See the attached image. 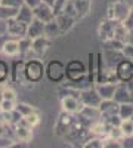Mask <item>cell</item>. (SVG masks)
Segmentation results:
<instances>
[{
	"label": "cell",
	"mask_w": 133,
	"mask_h": 148,
	"mask_svg": "<svg viewBox=\"0 0 133 148\" xmlns=\"http://www.w3.org/2000/svg\"><path fill=\"white\" fill-rule=\"evenodd\" d=\"M24 76L27 83H39L44 76V64L40 58H30L24 61Z\"/></svg>",
	"instance_id": "obj_1"
},
{
	"label": "cell",
	"mask_w": 133,
	"mask_h": 148,
	"mask_svg": "<svg viewBox=\"0 0 133 148\" xmlns=\"http://www.w3.org/2000/svg\"><path fill=\"white\" fill-rule=\"evenodd\" d=\"M44 76L52 83H62L67 79L65 74V64L59 59H50L44 65Z\"/></svg>",
	"instance_id": "obj_2"
},
{
	"label": "cell",
	"mask_w": 133,
	"mask_h": 148,
	"mask_svg": "<svg viewBox=\"0 0 133 148\" xmlns=\"http://www.w3.org/2000/svg\"><path fill=\"white\" fill-rule=\"evenodd\" d=\"M129 10H130V5L123 2V0H117V2H113L108 5L106 9V18H111L115 19L118 22H124V19L129 15Z\"/></svg>",
	"instance_id": "obj_3"
},
{
	"label": "cell",
	"mask_w": 133,
	"mask_h": 148,
	"mask_svg": "<svg viewBox=\"0 0 133 148\" xmlns=\"http://www.w3.org/2000/svg\"><path fill=\"white\" fill-rule=\"evenodd\" d=\"M76 116L77 114H71V113H67V111H62L59 114V117L56 119V123H55V127H53V133L58 138H64L68 133L72 123L76 121Z\"/></svg>",
	"instance_id": "obj_4"
},
{
	"label": "cell",
	"mask_w": 133,
	"mask_h": 148,
	"mask_svg": "<svg viewBox=\"0 0 133 148\" xmlns=\"http://www.w3.org/2000/svg\"><path fill=\"white\" fill-rule=\"evenodd\" d=\"M65 80H78L84 76H87V67L80 59H71L65 65Z\"/></svg>",
	"instance_id": "obj_5"
},
{
	"label": "cell",
	"mask_w": 133,
	"mask_h": 148,
	"mask_svg": "<svg viewBox=\"0 0 133 148\" xmlns=\"http://www.w3.org/2000/svg\"><path fill=\"white\" fill-rule=\"evenodd\" d=\"M115 76L117 80L121 83H129L133 80V61L129 58H123L115 65Z\"/></svg>",
	"instance_id": "obj_6"
},
{
	"label": "cell",
	"mask_w": 133,
	"mask_h": 148,
	"mask_svg": "<svg viewBox=\"0 0 133 148\" xmlns=\"http://www.w3.org/2000/svg\"><path fill=\"white\" fill-rule=\"evenodd\" d=\"M27 24L21 22L19 19L14 18H9L6 19V34L9 37H14V39H21V37H25L27 36Z\"/></svg>",
	"instance_id": "obj_7"
},
{
	"label": "cell",
	"mask_w": 133,
	"mask_h": 148,
	"mask_svg": "<svg viewBox=\"0 0 133 148\" xmlns=\"http://www.w3.org/2000/svg\"><path fill=\"white\" fill-rule=\"evenodd\" d=\"M117 24H118V21L111 19V18H105V19H102V21L99 22V27H98V37H99L101 42H105V40L113 39Z\"/></svg>",
	"instance_id": "obj_8"
},
{
	"label": "cell",
	"mask_w": 133,
	"mask_h": 148,
	"mask_svg": "<svg viewBox=\"0 0 133 148\" xmlns=\"http://www.w3.org/2000/svg\"><path fill=\"white\" fill-rule=\"evenodd\" d=\"M80 101L83 102V105H89V107H99L102 98L101 95L98 93V90H96L95 84L90 86V88L84 89L80 92Z\"/></svg>",
	"instance_id": "obj_9"
},
{
	"label": "cell",
	"mask_w": 133,
	"mask_h": 148,
	"mask_svg": "<svg viewBox=\"0 0 133 148\" xmlns=\"http://www.w3.org/2000/svg\"><path fill=\"white\" fill-rule=\"evenodd\" d=\"M50 45H52V39H49V37L46 36L35 37V39H33V43H31V51L37 58H42L47 53Z\"/></svg>",
	"instance_id": "obj_10"
},
{
	"label": "cell",
	"mask_w": 133,
	"mask_h": 148,
	"mask_svg": "<svg viewBox=\"0 0 133 148\" xmlns=\"http://www.w3.org/2000/svg\"><path fill=\"white\" fill-rule=\"evenodd\" d=\"M61 107L62 111L71 114H78V111L83 107V102L80 101V96H72V95H67L61 98Z\"/></svg>",
	"instance_id": "obj_11"
},
{
	"label": "cell",
	"mask_w": 133,
	"mask_h": 148,
	"mask_svg": "<svg viewBox=\"0 0 133 148\" xmlns=\"http://www.w3.org/2000/svg\"><path fill=\"white\" fill-rule=\"evenodd\" d=\"M14 138L18 142H30L33 139V127L22 125V123H16L14 126Z\"/></svg>",
	"instance_id": "obj_12"
},
{
	"label": "cell",
	"mask_w": 133,
	"mask_h": 148,
	"mask_svg": "<svg viewBox=\"0 0 133 148\" xmlns=\"http://www.w3.org/2000/svg\"><path fill=\"white\" fill-rule=\"evenodd\" d=\"M34 12V18H37L40 21H43L44 24L46 22H49L52 19H55V14H53V9L49 6V5H46V3H40L39 6H35L33 9Z\"/></svg>",
	"instance_id": "obj_13"
},
{
	"label": "cell",
	"mask_w": 133,
	"mask_h": 148,
	"mask_svg": "<svg viewBox=\"0 0 133 148\" xmlns=\"http://www.w3.org/2000/svg\"><path fill=\"white\" fill-rule=\"evenodd\" d=\"M102 58L105 61V64L111 68H115L118 64V61H121L124 58L121 51H113V49H102Z\"/></svg>",
	"instance_id": "obj_14"
},
{
	"label": "cell",
	"mask_w": 133,
	"mask_h": 148,
	"mask_svg": "<svg viewBox=\"0 0 133 148\" xmlns=\"http://www.w3.org/2000/svg\"><path fill=\"white\" fill-rule=\"evenodd\" d=\"M98 108L101 111V117H110L118 114V102H115L114 99H102Z\"/></svg>",
	"instance_id": "obj_15"
},
{
	"label": "cell",
	"mask_w": 133,
	"mask_h": 148,
	"mask_svg": "<svg viewBox=\"0 0 133 148\" xmlns=\"http://www.w3.org/2000/svg\"><path fill=\"white\" fill-rule=\"evenodd\" d=\"M56 22H58V25H59V30H61V34H67L72 27H74V24H76V19L64 14V12H61V14H58L55 16Z\"/></svg>",
	"instance_id": "obj_16"
},
{
	"label": "cell",
	"mask_w": 133,
	"mask_h": 148,
	"mask_svg": "<svg viewBox=\"0 0 133 148\" xmlns=\"http://www.w3.org/2000/svg\"><path fill=\"white\" fill-rule=\"evenodd\" d=\"M71 2H72V6H74V10H76L77 21L83 19L90 12V6H92L90 0H71Z\"/></svg>",
	"instance_id": "obj_17"
},
{
	"label": "cell",
	"mask_w": 133,
	"mask_h": 148,
	"mask_svg": "<svg viewBox=\"0 0 133 148\" xmlns=\"http://www.w3.org/2000/svg\"><path fill=\"white\" fill-rule=\"evenodd\" d=\"M27 36L30 39H35V37H40V36H44V22L34 18L27 27Z\"/></svg>",
	"instance_id": "obj_18"
},
{
	"label": "cell",
	"mask_w": 133,
	"mask_h": 148,
	"mask_svg": "<svg viewBox=\"0 0 133 148\" xmlns=\"http://www.w3.org/2000/svg\"><path fill=\"white\" fill-rule=\"evenodd\" d=\"M95 88L98 90V93L101 95L102 99H113L117 83H96Z\"/></svg>",
	"instance_id": "obj_19"
},
{
	"label": "cell",
	"mask_w": 133,
	"mask_h": 148,
	"mask_svg": "<svg viewBox=\"0 0 133 148\" xmlns=\"http://www.w3.org/2000/svg\"><path fill=\"white\" fill-rule=\"evenodd\" d=\"M2 52L6 56H16L19 55V40L18 39H8L2 45Z\"/></svg>",
	"instance_id": "obj_20"
},
{
	"label": "cell",
	"mask_w": 133,
	"mask_h": 148,
	"mask_svg": "<svg viewBox=\"0 0 133 148\" xmlns=\"http://www.w3.org/2000/svg\"><path fill=\"white\" fill-rule=\"evenodd\" d=\"M78 116L86 119L89 121H95L101 119V111L98 107H89V105H83L81 110L78 111Z\"/></svg>",
	"instance_id": "obj_21"
},
{
	"label": "cell",
	"mask_w": 133,
	"mask_h": 148,
	"mask_svg": "<svg viewBox=\"0 0 133 148\" xmlns=\"http://www.w3.org/2000/svg\"><path fill=\"white\" fill-rule=\"evenodd\" d=\"M15 18H16V19H19L21 22H24V24H27V25H28V24L34 19V12H33V9H31L30 6H27L25 3H24V5L18 9Z\"/></svg>",
	"instance_id": "obj_22"
},
{
	"label": "cell",
	"mask_w": 133,
	"mask_h": 148,
	"mask_svg": "<svg viewBox=\"0 0 133 148\" xmlns=\"http://www.w3.org/2000/svg\"><path fill=\"white\" fill-rule=\"evenodd\" d=\"M44 36L46 37H49V39H56V37L59 36H62L61 34V30H59V25H58V22L56 19H52L49 22H46L44 24Z\"/></svg>",
	"instance_id": "obj_23"
},
{
	"label": "cell",
	"mask_w": 133,
	"mask_h": 148,
	"mask_svg": "<svg viewBox=\"0 0 133 148\" xmlns=\"http://www.w3.org/2000/svg\"><path fill=\"white\" fill-rule=\"evenodd\" d=\"M127 34H129V28L124 25V22H118L117 27H115V31H114V37L113 39H117L120 42H127Z\"/></svg>",
	"instance_id": "obj_24"
},
{
	"label": "cell",
	"mask_w": 133,
	"mask_h": 148,
	"mask_svg": "<svg viewBox=\"0 0 133 148\" xmlns=\"http://www.w3.org/2000/svg\"><path fill=\"white\" fill-rule=\"evenodd\" d=\"M89 65H87V77L95 84L96 80V53H89Z\"/></svg>",
	"instance_id": "obj_25"
},
{
	"label": "cell",
	"mask_w": 133,
	"mask_h": 148,
	"mask_svg": "<svg viewBox=\"0 0 133 148\" xmlns=\"http://www.w3.org/2000/svg\"><path fill=\"white\" fill-rule=\"evenodd\" d=\"M9 79H10V65L5 59H0V86L8 83Z\"/></svg>",
	"instance_id": "obj_26"
},
{
	"label": "cell",
	"mask_w": 133,
	"mask_h": 148,
	"mask_svg": "<svg viewBox=\"0 0 133 148\" xmlns=\"http://www.w3.org/2000/svg\"><path fill=\"white\" fill-rule=\"evenodd\" d=\"M118 116L120 119H130L133 116V102H124L118 104Z\"/></svg>",
	"instance_id": "obj_27"
},
{
	"label": "cell",
	"mask_w": 133,
	"mask_h": 148,
	"mask_svg": "<svg viewBox=\"0 0 133 148\" xmlns=\"http://www.w3.org/2000/svg\"><path fill=\"white\" fill-rule=\"evenodd\" d=\"M19 123H22V125H27V126H30V127H35L40 123V116H39V113H33V114H30V116H25V117H22L21 120H19Z\"/></svg>",
	"instance_id": "obj_28"
},
{
	"label": "cell",
	"mask_w": 133,
	"mask_h": 148,
	"mask_svg": "<svg viewBox=\"0 0 133 148\" xmlns=\"http://www.w3.org/2000/svg\"><path fill=\"white\" fill-rule=\"evenodd\" d=\"M18 9L15 8H9V6H5L0 3V21H6L9 18H14L16 15Z\"/></svg>",
	"instance_id": "obj_29"
},
{
	"label": "cell",
	"mask_w": 133,
	"mask_h": 148,
	"mask_svg": "<svg viewBox=\"0 0 133 148\" xmlns=\"http://www.w3.org/2000/svg\"><path fill=\"white\" fill-rule=\"evenodd\" d=\"M124 42H120L117 39H110V40H105L102 42V47L104 49H113V51H121L124 47Z\"/></svg>",
	"instance_id": "obj_30"
},
{
	"label": "cell",
	"mask_w": 133,
	"mask_h": 148,
	"mask_svg": "<svg viewBox=\"0 0 133 148\" xmlns=\"http://www.w3.org/2000/svg\"><path fill=\"white\" fill-rule=\"evenodd\" d=\"M15 110L18 111V113H19L22 117L30 116V114H33V113H37V110H35L34 107H31V105H28V104H24V102H19V104L16 102Z\"/></svg>",
	"instance_id": "obj_31"
},
{
	"label": "cell",
	"mask_w": 133,
	"mask_h": 148,
	"mask_svg": "<svg viewBox=\"0 0 133 148\" xmlns=\"http://www.w3.org/2000/svg\"><path fill=\"white\" fill-rule=\"evenodd\" d=\"M19 40V55H25L30 49H31V43H33V39H30L28 36H25V37H21V39H18Z\"/></svg>",
	"instance_id": "obj_32"
},
{
	"label": "cell",
	"mask_w": 133,
	"mask_h": 148,
	"mask_svg": "<svg viewBox=\"0 0 133 148\" xmlns=\"http://www.w3.org/2000/svg\"><path fill=\"white\" fill-rule=\"evenodd\" d=\"M120 129L124 133V136L133 135V120L132 119H123L121 123H120Z\"/></svg>",
	"instance_id": "obj_33"
},
{
	"label": "cell",
	"mask_w": 133,
	"mask_h": 148,
	"mask_svg": "<svg viewBox=\"0 0 133 148\" xmlns=\"http://www.w3.org/2000/svg\"><path fill=\"white\" fill-rule=\"evenodd\" d=\"M83 147L84 148H104L102 147V138L101 136H93L92 135V136L83 144Z\"/></svg>",
	"instance_id": "obj_34"
},
{
	"label": "cell",
	"mask_w": 133,
	"mask_h": 148,
	"mask_svg": "<svg viewBox=\"0 0 133 148\" xmlns=\"http://www.w3.org/2000/svg\"><path fill=\"white\" fill-rule=\"evenodd\" d=\"M106 136H110V138H113V139H115V141H118V142H121L123 138H124V133L121 132L120 126H113V127H110V130H108Z\"/></svg>",
	"instance_id": "obj_35"
},
{
	"label": "cell",
	"mask_w": 133,
	"mask_h": 148,
	"mask_svg": "<svg viewBox=\"0 0 133 148\" xmlns=\"http://www.w3.org/2000/svg\"><path fill=\"white\" fill-rule=\"evenodd\" d=\"M16 107V101H10V99H2V102H0V111H12L15 110Z\"/></svg>",
	"instance_id": "obj_36"
},
{
	"label": "cell",
	"mask_w": 133,
	"mask_h": 148,
	"mask_svg": "<svg viewBox=\"0 0 133 148\" xmlns=\"http://www.w3.org/2000/svg\"><path fill=\"white\" fill-rule=\"evenodd\" d=\"M2 96H3V99L16 101V93H15L14 89H10V88H5V89H2Z\"/></svg>",
	"instance_id": "obj_37"
},
{
	"label": "cell",
	"mask_w": 133,
	"mask_h": 148,
	"mask_svg": "<svg viewBox=\"0 0 133 148\" xmlns=\"http://www.w3.org/2000/svg\"><path fill=\"white\" fill-rule=\"evenodd\" d=\"M67 2L68 0H55V5H53V14H55V16L58 15V14H61V12L64 10V8H65V5H67Z\"/></svg>",
	"instance_id": "obj_38"
},
{
	"label": "cell",
	"mask_w": 133,
	"mask_h": 148,
	"mask_svg": "<svg viewBox=\"0 0 133 148\" xmlns=\"http://www.w3.org/2000/svg\"><path fill=\"white\" fill-rule=\"evenodd\" d=\"M0 3L5 5V6H9V8L19 9L24 5V0H0Z\"/></svg>",
	"instance_id": "obj_39"
},
{
	"label": "cell",
	"mask_w": 133,
	"mask_h": 148,
	"mask_svg": "<svg viewBox=\"0 0 133 148\" xmlns=\"http://www.w3.org/2000/svg\"><path fill=\"white\" fill-rule=\"evenodd\" d=\"M121 52H123L124 58H129V59L133 61V45H132V43H127V42H126L124 47L121 49Z\"/></svg>",
	"instance_id": "obj_40"
},
{
	"label": "cell",
	"mask_w": 133,
	"mask_h": 148,
	"mask_svg": "<svg viewBox=\"0 0 133 148\" xmlns=\"http://www.w3.org/2000/svg\"><path fill=\"white\" fill-rule=\"evenodd\" d=\"M124 25H126L127 28H133V6H130L129 15H127V18L124 19Z\"/></svg>",
	"instance_id": "obj_41"
},
{
	"label": "cell",
	"mask_w": 133,
	"mask_h": 148,
	"mask_svg": "<svg viewBox=\"0 0 133 148\" xmlns=\"http://www.w3.org/2000/svg\"><path fill=\"white\" fill-rule=\"evenodd\" d=\"M121 147L124 148H133V135L130 136H124L123 141H121Z\"/></svg>",
	"instance_id": "obj_42"
},
{
	"label": "cell",
	"mask_w": 133,
	"mask_h": 148,
	"mask_svg": "<svg viewBox=\"0 0 133 148\" xmlns=\"http://www.w3.org/2000/svg\"><path fill=\"white\" fill-rule=\"evenodd\" d=\"M24 3H25L27 6H30L31 9H34L35 6H39L42 3V0H24Z\"/></svg>",
	"instance_id": "obj_43"
},
{
	"label": "cell",
	"mask_w": 133,
	"mask_h": 148,
	"mask_svg": "<svg viewBox=\"0 0 133 148\" xmlns=\"http://www.w3.org/2000/svg\"><path fill=\"white\" fill-rule=\"evenodd\" d=\"M127 43L133 45V28H129V34H127Z\"/></svg>",
	"instance_id": "obj_44"
},
{
	"label": "cell",
	"mask_w": 133,
	"mask_h": 148,
	"mask_svg": "<svg viewBox=\"0 0 133 148\" xmlns=\"http://www.w3.org/2000/svg\"><path fill=\"white\" fill-rule=\"evenodd\" d=\"M43 3H46V5H49L50 8H53V5H55V0H42Z\"/></svg>",
	"instance_id": "obj_45"
},
{
	"label": "cell",
	"mask_w": 133,
	"mask_h": 148,
	"mask_svg": "<svg viewBox=\"0 0 133 148\" xmlns=\"http://www.w3.org/2000/svg\"><path fill=\"white\" fill-rule=\"evenodd\" d=\"M130 119H132V120H133V116H132V117H130Z\"/></svg>",
	"instance_id": "obj_46"
}]
</instances>
